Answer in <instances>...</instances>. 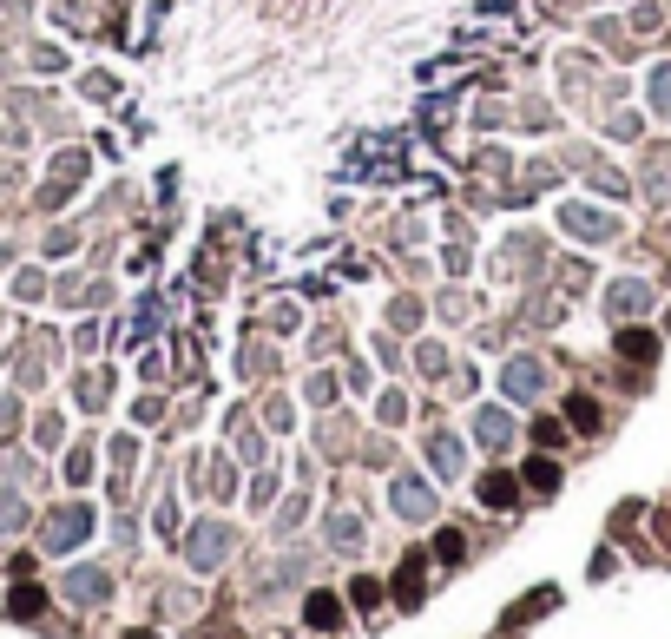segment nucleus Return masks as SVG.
Instances as JSON below:
<instances>
[{
    "label": "nucleus",
    "instance_id": "f257e3e1",
    "mask_svg": "<svg viewBox=\"0 0 671 639\" xmlns=\"http://www.w3.org/2000/svg\"><path fill=\"white\" fill-rule=\"evenodd\" d=\"M237 547V528L231 521H198V528L185 534V560L198 567V574H211V567H224V554Z\"/></svg>",
    "mask_w": 671,
    "mask_h": 639
},
{
    "label": "nucleus",
    "instance_id": "f03ea898",
    "mask_svg": "<svg viewBox=\"0 0 671 639\" xmlns=\"http://www.w3.org/2000/svg\"><path fill=\"white\" fill-rule=\"evenodd\" d=\"M86 534H93V508H60V514H47V528H40V547H47V554H66V547H79L86 541Z\"/></svg>",
    "mask_w": 671,
    "mask_h": 639
},
{
    "label": "nucleus",
    "instance_id": "7ed1b4c3",
    "mask_svg": "<svg viewBox=\"0 0 671 639\" xmlns=\"http://www.w3.org/2000/svg\"><path fill=\"white\" fill-rule=\"evenodd\" d=\"M560 224L573 231V238H586V244L619 238V218H612V211H599V205H566V211H560Z\"/></svg>",
    "mask_w": 671,
    "mask_h": 639
},
{
    "label": "nucleus",
    "instance_id": "20e7f679",
    "mask_svg": "<svg viewBox=\"0 0 671 639\" xmlns=\"http://www.w3.org/2000/svg\"><path fill=\"white\" fill-rule=\"evenodd\" d=\"M500 389H507V402H540V389H547V369L533 363V356H514V363L500 369Z\"/></svg>",
    "mask_w": 671,
    "mask_h": 639
},
{
    "label": "nucleus",
    "instance_id": "39448f33",
    "mask_svg": "<svg viewBox=\"0 0 671 639\" xmlns=\"http://www.w3.org/2000/svg\"><path fill=\"white\" fill-rule=\"evenodd\" d=\"M389 501H395V514H402V521H435V488H428V481H415V475H395Z\"/></svg>",
    "mask_w": 671,
    "mask_h": 639
},
{
    "label": "nucleus",
    "instance_id": "423d86ee",
    "mask_svg": "<svg viewBox=\"0 0 671 639\" xmlns=\"http://www.w3.org/2000/svg\"><path fill=\"white\" fill-rule=\"evenodd\" d=\"M606 310H612V323H619V317H645V310H652V284H632V277L612 284L606 290Z\"/></svg>",
    "mask_w": 671,
    "mask_h": 639
},
{
    "label": "nucleus",
    "instance_id": "0eeeda50",
    "mask_svg": "<svg viewBox=\"0 0 671 639\" xmlns=\"http://www.w3.org/2000/svg\"><path fill=\"white\" fill-rule=\"evenodd\" d=\"M106 593H112V580L99 574V567H73V574H66V600H73V607H99Z\"/></svg>",
    "mask_w": 671,
    "mask_h": 639
},
{
    "label": "nucleus",
    "instance_id": "6e6552de",
    "mask_svg": "<svg viewBox=\"0 0 671 639\" xmlns=\"http://www.w3.org/2000/svg\"><path fill=\"white\" fill-rule=\"evenodd\" d=\"M428 462H435L448 481H461V468H468V448L454 442V435H428Z\"/></svg>",
    "mask_w": 671,
    "mask_h": 639
},
{
    "label": "nucleus",
    "instance_id": "1a4fd4ad",
    "mask_svg": "<svg viewBox=\"0 0 671 639\" xmlns=\"http://www.w3.org/2000/svg\"><path fill=\"white\" fill-rule=\"evenodd\" d=\"M474 435H481L487 448H507L514 442V422H507V409H481V416H474Z\"/></svg>",
    "mask_w": 671,
    "mask_h": 639
},
{
    "label": "nucleus",
    "instance_id": "9d476101",
    "mask_svg": "<svg viewBox=\"0 0 671 639\" xmlns=\"http://www.w3.org/2000/svg\"><path fill=\"white\" fill-rule=\"evenodd\" d=\"M329 547H336V554H356L362 547V514H329Z\"/></svg>",
    "mask_w": 671,
    "mask_h": 639
},
{
    "label": "nucleus",
    "instance_id": "9b49d317",
    "mask_svg": "<svg viewBox=\"0 0 671 639\" xmlns=\"http://www.w3.org/2000/svg\"><path fill=\"white\" fill-rule=\"evenodd\" d=\"M395 600H402V607H415V600H422V554L402 560V574H395Z\"/></svg>",
    "mask_w": 671,
    "mask_h": 639
},
{
    "label": "nucleus",
    "instance_id": "f8f14e48",
    "mask_svg": "<svg viewBox=\"0 0 671 639\" xmlns=\"http://www.w3.org/2000/svg\"><path fill=\"white\" fill-rule=\"evenodd\" d=\"M527 488H533V495H553V488H560V468H553V455H533V462H527Z\"/></svg>",
    "mask_w": 671,
    "mask_h": 639
},
{
    "label": "nucleus",
    "instance_id": "ddd939ff",
    "mask_svg": "<svg viewBox=\"0 0 671 639\" xmlns=\"http://www.w3.org/2000/svg\"><path fill=\"white\" fill-rule=\"evenodd\" d=\"M619 350L632 356V363H652V356H658V336L652 330H619Z\"/></svg>",
    "mask_w": 671,
    "mask_h": 639
},
{
    "label": "nucleus",
    "instance_id": "4468645a",
    "mask_svg": "<svg viewBox=\"0 0 671 639\" xmlns=\"http://www.w3.org/2000/svg\"><path fill=\"white\" fill-rule=\"evenodd\" d=\"M303 613H310V626H323V633H329L336 620H343V607H336V593H310V600H303Z\"/></svg>",
    "mask_w": 671,
    "mask_h": 639
},
{
    "label": "nucleus",
    "instance_id": "2eb2a0df",
    "mask_svg": "<svg viewBox=\"0 0 671 639\" xmlns=\"http://www.w3.org/2000/svg\"><path fill=\"white\" fill-rule=\"evenodd\" d=\"M20 528H27V501L14 488H0V534H20Z\"/></svg>",
    "mask_w": 671,
    "mask_h": 639
},
{
    "label": "nucleus",
    "instance_id": "dca6fc26",
    "mask_svg": "<svg viewBox=\"0 0 671 639\" xmlns=\"http://www.w3.org/2000/svg\"><path fill=\"white\" fill-rule=\"evenodd\" d=\"M481 501H487V508H507V501H514V475H500V468H494V475H481Z\"/></svg>",
    "mask_w": 671,
    "mask_h": 639
},
{
    "label": "nucleus",
    "instance_id": "f3484780",
    "mask_svg": "<svg viewBox=\"0 0 671 639\" xmlns=\"http://www.w3.org/2000/svg\"><path fill=\"white\" fill-rule=\"evenodd\" d=\"M7 607H14L20 620H33V613L47 607V593H40V587H27V580H20V587H14V600H7Z\"/></svg>",
    "mask_w": 671,
    "mask_h": 639
},
{
    "label": "nucleus",
    "instance_id": "a211bd4d",
    "mask_svg": "<svg viewBox=\"0 0 671 639\" xmlns=\"http://www.w3.org/2000/svg\"><path fill=\"white\" fill-rule=\"evenodd\" d=\"M652 106L671 119V66H658V73H652Z\"/></svg>",
    "mask_w": 671,
    "mask_h": 639
},
{
    "label": "nucleus",
    "instance_id": "6ab92c4d",
    "mask_svg": "<svg viewBox=\"0 0 671 639\" xmlns=\"http://www.w3.org/2000/svg\"><path fill=\"white\" fill-rule=\"evenodd\" d=\"M566 409H573V422H579V429H599V402H593V396H573Z\"/></svg>",
    "mask_w": 671,
    "mask_h": 639
},
{
    "label": "nucleus",
    "instance_id": "aec40b11",
    "mask_svg": "<svg viewBox=\"0 0 671 639\" xmlns=\"http://www.w3.org/2000/svg\"><path fill=\"white\" fill-rule=\"evenodd\" d=\"M606 132H612V139H639V119H632V112H612Z\"/></svg>",
    "mask_w": 671,
    "mask_h": 639
},
{
    "label": "nucleus",
    "instance_id": "412c9836",
    "mask_svg": "<svg viewBox=\"0 0 671 639\" xmlns=\"http://www.w3.org/2000/svg\"><path fill=\"white\" fill-rule=\"evenodd\" d=\"M66 475H73V481L93 475V448H73V455H66Z\"/></svg>",
    "mask_w": 671,
    "mask_h": 639
},
{
    "label": "nucleus",
    "instance_id": "4be33fe9",
    "mask_svg": "<svg viewBox=\"0 0 671 639\" xmlns=\"http://www.w3.org/2000/svg\"><path fill=\"white\" fill-rule=\"evenodd\" d=\"M435 560H448V567H454V560H461V534H441V541H435Z\"/></svg>",
    "mask_w": 671,
    "mask_h": 639
},
{
    "label": "nucleus",
    "instance_id": "5701e85b",
    "mask_svg": "<svg viewBox=\"0 0 671 639\" xmlns=\"http://www.w3.org/2000/svg\"><path fill=\"white\" fill-rule=\"evenodd\" d=\"M132 639H152V633H132Z\"/></svg>",
    "mask_w": 671,
    "mask_h": 639
}]
</instances>
